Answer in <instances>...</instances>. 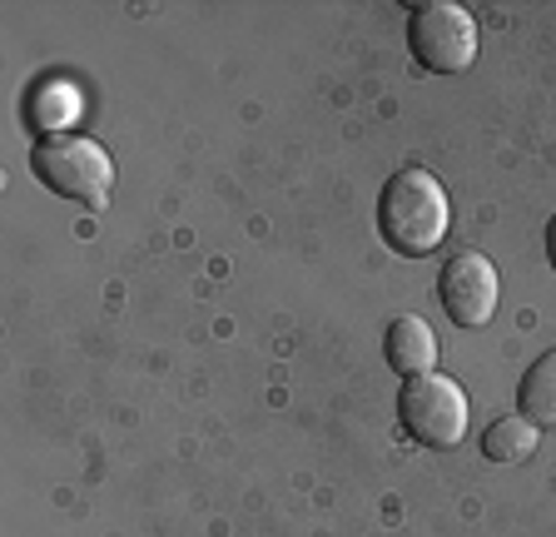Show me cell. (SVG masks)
<instances>
[{
  "label": "cell",
  "mask_w": 556,
  "mask_h": 537,
  "mask_svg": "<svg viewBox=\"0 0 556 537\" xmlns=\"http://www.w3.org/2000/svg\"><path fill=\"white\" fill-rule=\"evenodd\" d=\"M438 299L457 328H482L497 314V268H492V259L472 254V249L452 254L438 274Z\"/></svg>",
  "instance_id": "5b68a950"
},
{
  "label": "cell",
  "mask_w": 556,
  "mask_h": 537,
  "mask_svg": "<svg viewBox=\"0 0 556 537\" xmlns=\"http://www.w3.org/2000/svg\"><path fill=\"white\" fill-rule=\"evenodd\" d=\"M517 409H521V419H532L536 428H556V349H546L542 359L521 374Z\"/></svg>",
  "instance_id": "52a82bcc"
},
{
  "label": "cell",
  "mask_w": 556,
  "mask_h": 537,
  "mask_svg": "<svg viewBox=\"0 0 556 537\" xmlns=\"http://www.w3.org/2000/svg\"><path fill=\"white\" fill-rule=\"evenodd\" d=\"M397 419H403L407 438H417L422 448H457L467 433V394L447 374L403 378Z\"/></svg>",
  "instance_id": "3957f363"
},
{
  "label": "cell",
  "mask_w": 556,
  "mask_h": 537,
  "mask_svg": "<svg viewBox=\"0 0 556 537\" xmlns=\"http://www.w3.org/2000/svg\"><path fill=\"white\" fill-rule=\"evenodd\" d=\"M546 259H552V268H556V220L546 224Z\"/></svg>",
  "instance_id": "9c48e42d"
},
{
  "label": "cell",
  "mask_w": 556,
  "mask_h": 537,
  "mask_svg": "<svg viewBox=\"0 0 556 537\" xmlns=\"http://www.w3.org/2000/svg\"><path fill=\"white\" fill-rule=\"evenodd\" d=\"M407 46H413V60L422 71L463 75L477 60V21L452 0H428L407 21Z\"/></svg>",
  "instance_id": "277c9868"
},
{
  "label": "cell",
  "mask_w": 556,
  "mask_h": 537,
  "mask_svg": "<svg viewBox=\"0 0 556 537\" xmlns=\"http://www.w3.org/2000/svg\"><path fill=\"white\" fill-rule=\"evenodd\" d=\"M536 438H542V428H536L532 419L511 413V419H497L482 433V453L492 458V463H521V458L536 453Z\"/></svg>",
  "instance_id": "ba28073f"
},
{
  "label": "cell",
  "mask_w": 556,
  "mask_h": 537,
  "mask_svg": "<svg viewBox=\"0 0 556 537\" xmlns=\"http://www.w3.org/2000/svg\"><path fill=\"white\" fill-rule=\"evenodd\" d=\"M30 170L46 189H55L60 199H75L85 210H104L110 189H115V160L104 154L100 140H85V135L40 140L30 150Z\"/></svg>",
  "instance_id": "7a4b0ae2"
},
{
  "label": "cell",
  "mask_w": 556,
  "mask_h": 537,
  "mask_svg": "<svg viewBox=\"0 0 556 537\" xmlns=\"http://www.w3.org/2000/svg\"><path fill=\"white\" fill-rule=\"evenodd\" d=\"M382 359L393 369L397 378H417V374H432V359H438V339H432L428 319L403 314L388 324V339H382Z\"/></svg>",
  "instance_id": "8992f818"
},
{
  "label": "cell",
  "mask_w": 556,
  "mask_h": 537,
  "mask_svg": "<svg viewBox=\"0 0 556 537\" xmlns=\"http://www.w3.org/2000/svg\"><path fill=\"white\" fill-rule=\"evenodd\" d=\"M452 229V204L442 179H432L428 170H397L378 195V234L382 245L397 249L403 259H422L432 249H442Z\"/></svg>",
  "instance_id": "6da1fadb"
}]
</instances>
